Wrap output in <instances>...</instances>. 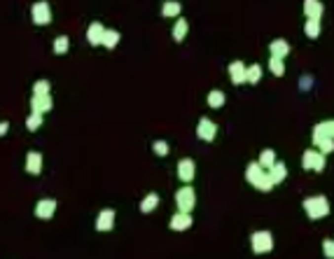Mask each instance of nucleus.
Returning a JSON list of instances; mask_svg holds the SVG:
<instances>
[{"mask_svg": "<svg viewBox=\"0 0 334 259\" xmlns=\"http://www.w3.org/2000/svg\"><path fill=\"white\" fill-rule=\"evenodd\" d=\"M176 206H178V210H183V213H192V208L196 206V194H194V189L189 187V182H185V185L176 192Z\"/></svg>", "mask_w": 334, "mask_h": 259, "instance_id": "nucleus-3", "label": "nucleus"}, {"mask_svg": "<svg viewBox=\"0 0 334 259\" xmlns=\"http://www.w3.org/2000/svg\"><path fill=\"white\" fill-rule=\"evenodd\" d=\"M42 126V112H31L26 119V129L28 131H37Z\"/></svg>", "mask_w": 334, "mask_h": 259, "instance_id": "nucleus-30", "label": "nucleus"}, {"mask_svg": "<svg viewBox=\"0 0 334 259\" xmlns=\"http://www.w3.org/2000/svg\"><path fill=\"white\" fill-rule=\"evenodd\" d=\"M266 173H269V178H271L273 185H281L283 180L288 178V166H285L283 161H276L271 168H266Z\"/></svg>", "mask_w": 334, "mask_h": 259, "instance_id": "nucleus-16", "label": "nucleus"}, {"mask_svg": "<svg viewBox=\"0 0 334 259\" xmlns=\"http://www.w3.org/2000/svg\"><path fill=\"white\" fill-rule=\"evenodd\" d=\"M26 170L31 175H40L42 173V154L40 152H28L26 154Z\"/></svg>", "mask_w": 334, "mask_h": 259, "instance_id": "nucleus-14", "label": "nucleus"}, {"mask_svg": "<svg viewBox=\"0 0 334 259\" xmlns=\"http://www.w3.org/2000/svg\"><path fill=\"white\" fill-rule=\"evenodd\" d=\"M325 12V5L320 0H304V14L306 19H320Z\"/></svg>", "mask_w": 334, "mask_h": 259, "instance_id": "nucleus-17", "label": "nucleus"}, {"mask_svg": "<svg viewBox=\"0 0 334 259\" xmlns=\"http://www.w3.org/2000/svg\"><path fill=\"white\" fill-rule=\"evenodd\" d=\"M119 31H108L106 28V33H103V42H101V45L103 47H108V49H114V47L119 45Z\"/></svg>", "mask_w": 334, "mask_h": 259, "instance_id": "nucleus-28", "label": "nucleus"}, {"mask_svg": "<svg viewBox=\"0 0 334 259\" xmlns=\"http://www.w3.org/2000/svg\"><path fill=\"white\" fill-rule=\"evenodd\" d=\"M114 227V210L112 208H103L96 217V229L98 231H112Z\"/></svg>", "mask_w": 334, "mask_h": 259, "instance_id": "nucleus-11", "label": "nucleus"}, {"mask_svg": "<svg viewBox=\"0 0 334 259\" xmlns=\"http://www.w3.org/2000/svg\"><path fill=\"white\" fill-rule=\"evenodd\" d=\"M260 80H262V65H260V63L246 65V82L248 84H260Z\"/></svg>", "mask_w": 334, "mask_h": 259, "instance_id": "nucleus-24", "label": "nucleus"}, {"mask_svg": "<svg viewBox=\"0 0 334 259\" xmlns=\"http://www.w3.org/2000/svg\"><path fill=\"white\" fill-rule=\"evenodd\" d=\"M68 47H71L68 35H59L56 40H54V54H66L68 52Z\"/></svg>", "mask_w": 334, "mask_h": 259, "instance_id": "nucleus-31", "label": "nucleus"}, {"mask_svg": "<svg viewBox=\"0 0 334 259\" xmlns=\"http://www.w3.org/2000/svg\"><path fill=\"white\" fill-rule=\"evenodd\" d=\"M304 33H306V37H311V40H318L320 33H323V24H320V19H306V24H304Z\"/></svg>", "mask_w": 334, "mask_h": 259, "instance_id": "nucleus-20", "label": "nucleus"}, {"mask_svg": "<svg viewBox=\"0 0 334 259\" xmlns=\"http://www.w3.org/2000/svg\"><path fill=\"white\" fill-rule=\"evenodd\" d=\"M246 180L253 185L255 189H260V192H271L276 185L271 182V178H269V173H266V168H262L260 166V161H253V163H248L246 168Z\"/></svg>", "mask_w": 334, "mask_h": 259, "instance_id": "nucleus-1", "label": "nucleus"}, {"mask_svg": "<svg viewBox=\"0 0 334 259\" xmlns=\"http://www.w3.org/2000/svg\"><path fill=\"white\" fill-rule=\"evenodd\" d=\"M229 77H231V84H236V87L246 82V65H243V61L229 63Z\"/></svg>", "mask_w": 334, "mask_h": 259, "instance_id": "nucleus-13", "label": "nucleus"}, {"mask_svg": "<svg viewBox=\"0 0 334 259\" xmlns=\"http://www.w3.org/2000/svg\"><path fill=\"white\" fill-rule=\"evenodd\" d=\"M269 52H271V56H281V59H285V56L290 54V42L283 40V37H278V40H273L271 45H269Z\"/></svg>", "mask_w": 334, "mask_h": 259, "instance_id": "nucleus-18", "label": "nucleus"}, {"mask_svg": "<svg viewBox=\"0 0 334 259\" xmlns=\"http://www.w3.org/2000/svg\"><path fill=\"white\" fill-rule=\"evenodd\" d=\"M206 103H208V107H213V110H218V107H222L224 103H227V96H224V91L213 89L211 94L206 96Z\"/></svg>", "mask_w": 334, "mask_h": 259, "instance_id": "nucleus-22", "label": "nucleus"}, {"mask_svg": "<svg viewBox=\"0 0 334 259\" xmlns=\"http://www.w3.org/2000/svg\"><path fill=\"white\" fill-rule=\"evenodd\" d=\"M31 17H33V24H36V26H49V24H52V7H49V2H47V0L33 2Z\"/></svg>", "mask_w": 334, "mask_h": 259, "instance_id": "nucleus-5", "label": "nucleus"}, {"mask_svg": "<svg viewBox=\"0 0 334 259\" xmlns=\"http://www.w3.org/2000/svg\"><path fill=\"white\" fill-rule=\"evenodd\" d=\"M152 150H154V154H157V157H166L171 147H168L166 140H154V145H152Z\"/></svg>", "mask_w": 334, "mask_h": 259, "instance_id": "nucleus-32", "label": "nucleus"}, {"mask_svg": "<svg viewBox=\"0 0 334 259\" xmlns=\"http://www.w3.org/2000/svg\"><path fill=\"white\" fill-rule=\"evenodd\" d=\"M311 75H304V77H301V84H299V87H301V89H308V87H311Z\"/></svg>", "mask_w": 334, "mask_h": 259, "instance_id": "nucleus-35", "label": "nucleus"}, {"mask_svg": "<svg viewBox=\"0 0 334 259\" xmlns=\"http://www.w3.org/2000/svg\"><path fill=\"white\" fill-rule=\"evenodd\" d=\"M54 213H56L54 198H40L36 203V217H40V220H49V217H54Z\"/></svg>", "mask_w": 334, "mask_h": 259, "instance_id": "nucleus-10", "label": "nucleus"}, {"mask_svg": "<svg viewBox=\"0 0 334 259\" xmlns=\"http://www.w3.org/2000/svg\"><path fill=\"white\" fill-rule=\"evenodd\" d=\"M301 208H304V213H306L308 220H323V217L330 215V201H327V196H323V194L304 198Z\"/></svg>", "mask_w": 334, "mask_h": 259, "instance_id": "nucleus-2", "label": "nucleus"}, {"mask_svg": "<svg viewBox=\"0 0 334 259\" xmlns=\"http://www.w3.org/2000/svg\"><path fill=\"white\" fill-rule=\"evenodd\" d=\"M196 135H199V140H203V143H213L215 135H218V124L213 119H208V117H201L199 124H196Z\"/></svg>", "mask_w": 334, "mask_h": 259, "instance_id": "nucleus-7", "label": "nucleus"}, {"mask_svg": "<svg viewBox=\"0 0 334 259\" xmlns=\"http://www.w3.org/2000/svg\"><path fill=\"white\" fill-rule=\"evenodd\" d=\"M313 135H327V138H334V119H327V122L316 124L313 126Z\"/></svg>", "mask_w": 334, "mask_h": 259, "instance_id": "nucleus-26", "label": "nucleus"}, {"mask_svg": "<svg viewBox=\"0 0 334 259\" xmlns=\"http://www.w3.org/2000/svg\"><path fill=\"white\" fill-rule=\"evenodd\" d=\"M323 255L334 259V241L332 238H325V241H323Z\"/></svg>", "mask_w": 334, "mask_h": 259, "instance_id": "nucleus-34", "label": "nucleus"}, {"mask_svg": "<svg viewBox=\"0 0 334 259\" xmlns=\"http://www.w3.org/2000/svg\"><path fill=\"white\" fill-rule=\"evenodd\" d=\"M168 227L173 229V231H187L189 227H192V215L189 213H183V210H178L171 220H168Z\"/></svg>", "mask_w": 334, "mask_h": 259, "instance_id": "nucleus-9", "label": "nucleus"}, {"mask_svg": "<svg viewBox=\"0 0 334 259\" xmlns=\"http://www.w3.org/2000/svg\"><path fill=\"white\" fill-rule=\"evenodd\" d=\"M313 145H316L325 157L330 152H334V138H327V135H313Z\"/></svg>", "mask_w": 334, "mask_h": 259, "instance_id": "nucleus-23", "label": "nucleus"}, {"mask_svg": "<svg viewBox=\"0 0 334 259\" xmlns=\"http://www.w3.org/2000/svg\"><path fill=\"white\" fill-rule=\"evenodd\" d=\"M194 175H196V163H194V159L185 157V159L178 161V178H180L183 185H185V182H192Z\"/></svg>", "mask_w": 334, "mask_h": 259, "instance_id": "nucleus-8", "label": "nucleus"}, {"mask_svg": "<svg viewBox=\"0 0 334 259\" xmlns=\"http://www.w3.org/2000/svg\"><path fill=\"white\" fill-rule=\"evenodd\" d=\"M187 33H189V24H187V19H180V17H178L176 26H173V31H171L173 40H176V42H183V40L187 37Z\"/></svg>", "mask_w": 334, "mask_h": 259, "instance_id": "nucleus-21", "label": "nucleus"}, {"mask_svg": "<svg viewBox=\"0 0 334 259\" xmlns=\"http://www.w3.org/2000/svg\"><path fill=\"white\" fill-rule=\"evenodd\" d=\"M301 168L323 173L325 170V154L320 152V150H306V152L301 154Z\"/></svg>", "mask_w": 334, "mask_h": 259, "instance_id": "nucleus-4", "label": "nucleus"}, {"mask_svg": "<svg viewBox=\"0 0 334 259\" xmlns=\"http://www.w3.org/2000/svg\"><path fill=\"white\" fill-rule=\"evenodd\" d=\"M31 110L33 112H49L52 110V96L49 94H33V98H31Z\"/></svg>", "mask_w": 334, "mask_h": 259, "instance_id": "nucleus-12", "label": "nucleus"}, {"mask_svg": "<svg viewBox=\"0 0 334 259\" xmlns=\"http://www.w3.org/2000/svg\"><path fill=\"white\" fill-rule=\"evenodd\" d=\"M260 166L262 168H271L273 163H276V152L273 150H262V154H260Z\"/></svg>", "mask_w": 334, "mask_h": 259, "instance_id": "nucleus-29", "label": "nucleus"}, {"mask_svg": "<svg viewBox=\"0 0 334 259\" xmlns=\"http://www.w3.org/2000/svg\"><path fill=\"white\" fill-rule=\"evenodd\" d=\"M49 91H52V84L47 80H40L33 84V94H49Z\"/></svg>", "mask_w": 334, "mask_h": 259, "instance_id": "nucleus-33", "label": "nucleus"}, {"mask_svg": "<svg viewBox=\"0 0 334 259\" xmlns=\"http://www.w3.org/2000/svg\"><path fill=\"white\" fill-rule=\"evenodd\" d=\"M250 245H253V252L255 255H266V252L273 250V236L271 231H255L250 236Z\"/></svg>", "mask_w": 334, "mask_h": 259, "instance_id": "nucleus-6", "label": "nucleus"}, {"mask_svg": "<svg viewBox=\"0 0 334 259\" xmlns=\"http://www.w3.org/2000/svg\"><path fill=\"white\" fill-rule=\"evenodd\" d=\"M269 70H271L273 77H283L285 75V61H283L281 56H271L269 59Z\"/></svg>", "mask_w": 334, "mask_h": 259, "instance_id": "nucleus-27", "label": "nucleus"}, {"mask_svg": "<svg viewBox=\"0 0 334 259\" xmlns=\"http://www.w3.org/2000/svg\"><path fill=\"white\" fill-rule=\"evenodd\" d=\"M103 33H106V26L103 24H98V21H94L91 26L87 28V40H89V45H101L103 42Z\"/></svg>", "mask_w": 334, "mask_h": 259, "instance_id": "nucleus-15", "label": "nucleus"}, {"mask_svg": "<svg viewBox=\"0 0 334 259\" xmlns=\"http://www.w3.org/2000/svg\"><path fill=\"white\" fill-rule=\"evenodd\" d=\"M180 12H183V5L178 2V0H166L164 5H161V17L166 19H173V17H180Z\"/></svg>", "mask_w": 334, "mask_h": 259, "instance_id": "nucleus-19", "label": "nucleus"}, {"mask_svg": "<svg viewBox=\"0 0 334 259\" xmlns=\"http://www.w3.org/2000/svg\"><path fill=\"white\" fill-rule=\"evenodd\" d=\"M9 131V122H0V138Z\"/></svg>", "mask_w": 334, "mask_h": 259, "instance_id": "nucleus-36", "label": "nucleus"}, {"mask_svg": "<svg viewBox=\"0 0 334 259\" xmlns=\"http://www.w3.org/2000/svg\"><path fill=\"white\" fill-rule=\"evenodd\" d=\"M157 206H159V194H154V192H152V194H148V196L143 198L141 201V213H154V210H157Z\"/></svg>", "mask_w": 334, "mask_h": 259, "instance_id": "nucleus-25", "label": "nucleus"}]
</instances>
